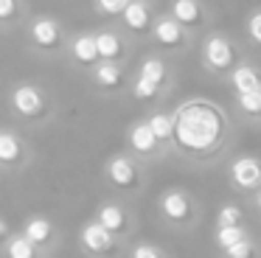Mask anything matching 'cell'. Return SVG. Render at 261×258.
Here are the masks:
<instances>
[{"mask_svg":"<svg viewBox=\"0 0 261 258\" xmlns=\"http://www.w3.org/2000/svg\"><path fill=\"white\" fill-rule=\"evenodd\" d=\"M154 37L166 48H177V45H182V25L174 17H163V20L154 22Z\"/></svg>","mask_w":261,"mask_h":258,"instance_id":"cell-5","label":"cell"},{"mask_svg":"<svg viewBox=\"0 0 261 258\" xmlns=\"http://www.w3.org/2000/svg\"><path fill=\"white\" fill-rule=\"evenodd\" d=\"M96 42H98V54H101V59L113 62L115 56H121V39L115 37L113 31H101V34H96Z\"/></svg>","mask_w":261,"mask_h":258,"instance_id":"cell-15","label":"cell"},{"mask_svg":"<svg viewBox=\"0 0 261 258\" xmlns=\"http://www.w3.org/2000/svg\"><path fill=\"white\" fill-rule=\"evenodd\" d=\"M12 101H14V110H17L20 115H29V118L40 115L42 107H45V101H42V93H40L37 87H31V84H23V87L14 90Z\"/></svg>","mask_w":261,"mask_h":258,"instance_id":"cell-2","label":"cell"},{"mask_svg":"<svg viewBox=\"0 0 261 258\" xmlns=\"http://www.w3.org/2000/svg\"><path fill=\"white\" fill-rule=\"evenodd\" d=\"M233 179H236L239 188H258L261 185V163L253 160V157H239L230 168Z\"/></svg>","mask_w":261,"mask_h":258,"instance_id":"cell-3","label":"cell"},{"mask_svg":"<svg viewBox=\"0 0 261 258\" xmlns=\"http://www.w3.org/2000/svg\"><path fill=\"white\" fill-rule=\"evenodd\" d=\"M258 211H261V194H258Z\"/></svg>","mask_w":261,"mask_h":258,"instance_id":"cell-32","label":"cell"},{"mask_svg":"<svg viewBox=\"0 0 261 258\" xmlns=\"http://www.w3.org/2000/svg\"><path fill=\"white\" fill-rule=\"evenodd\" d=\"M205 59H208V65L214 70H225L233 62V45L225 37H211L205 42Z\"/></svg>","mask_w":261,"mask_h":258,"instance_id":"cell-4","label":"cell"},{"mask_svg":"<svg viewBox=\"0 0 261 258\" xmlns=\"http://www.w3.org/2000/svg\"><path fill=\"white\" fill-rule=\"evenodd\" d=\"M73 56L82 62V65H90V62H96L98 56V42L96 37H90V34H82V37H76L73 42Z\"/></svg>","mask_w":261,"mask_h":258,"instance_id":"cell-13","label":"cell"},{"mask_svg":"<svg viewBox=\"0 0 261 258\" xmlns=\"http://www.w3.org/2000/svg\"><path fill=\"white\" fill-rule=\"evenodd\" d=\"M20 157V143L12 132H3L0 135V160L3 163H14Z\"/></svg>","mask_w":261,"mask_h":258,"instance_id":"cell-19","label":"cell"},{"mask_svg":"<svg viewBox=\"0 0 261 258\" xmlns=\"http://www.w3.org/2000/svg\"><path fill=\"white\" fill-rule=\"evenodd\" d=\"M233 87L239 90V95L242 93H261V82H258V73L253 70V67L242 65L233 70Z\"/></svg>","mask_w":261,"mask_h":258,"instance_id":"cell-10","label":"cell"},{"mask_svg":"<svg viewBox=\"0 0 261 258\" xmlns=\"http://www.w3.org/2000/svg\"><path fill=\"white\" fill-rule=\"evenodd\" d=\"M239 222H242V211L236 205H227L219 211V227H236Z\"/></svg>","mask_w":261,"mask_h":258,"instance_id":"cell-25","label":"cell"},{"mask_svg":"<svg viewBox=\"0 0 261 258\" xmlns=\"http://www.w3.org/2000/svg\"><path fill=\"white\" fill-rule=\"evenodd\" d=\"M98 222H101L110 233H115V230L124 227V211H121L118 205H104L101 211H98Z\"/></svg>","mask_w":261,"mask_h":258,"instance_id":"cell-16","label":"cell"},{"mask_svg":"<svg viewBox=\"0 0 261 258\" xmlns=\"http://www.w3.org/2000/svg\"><path fill=\"white\" fill-rule=\"evenodd\" d=\"M98 6H101L107 14H124V9H126V0H98Z\"/></svg>","mask_w":261,"mask_h":258,"instance_id":"cell-28","label":"cell"},{"mask_svg":"<svg viewBox=\"0 0 261 258\" xmlns=\"http://www.w3.org/2000/svg\"><path fill=\"white\" fill-rule=\"evenodd\" d=\"M132 258H160V255H158V252H154L149 244H141V247H135V252H132Z\"/></svg>","mask_w":261,"mask_h":258,"instance_id":"cell-31","label":"cell"},{"mask_svg":"<svg viewBox=\"0 0 261 258\" xmlns=\"http://www.w3.org/2000/svg\"><path fill=\"white\" fill-rule=\"evenodd\" d=\"M239 107L250 115H261V93H242L239 95Z\"/></svg>","mask_w":261,"mask_h":258,"instance_id":"cell-24","label":"cell"},{"mask_svg":"<svg viewBox=\"0 0 261 258\" xmlns=\"http://www.w3.org/2000/svg\"><path fill=\"white\" fill-rule=\"evenodd\" d=\"M82 241H85V247L90 252H107L110 250V230L104 227L101 222L87 224V227L82 230Z\"/></svg>","mask_w":261,"mask_h":258,"instance_id":"cell-6","label":"cell"},{"mask_svg":"<svg viewBox=\"0 0 261 258\" xmlns=\"http://www.w3.org/2000/svg\"><path fill=\"white\" fill-rule=\"evenodd\" d=\"M141 76H146V79H152V82H163V76H166V67H163V62L160 59H146L143 62V67H141Z\"/></svg>","mask_w":261,"mask_h":258,"instance_id":"cell-23","label":"cell"},{"mask_svg":"<svg viewBox=\"0 0 261 258\" xmlns=\"http://www.w3.org/2000/svg\"><path fill=\"white\" fill-rule=\"evenodd\" d=\"M31 39H34L40 48H57L59 45V28L54 20H37L31 25Z\"/></svg>","mask_w":261,"mask_h":258,"instance_id":"cell-7","label":"cell"},{"mask_svg":"<svg viewBox=\"0 0 261 258\" xmlns=\"http://www.w3.org/2000/svg\"><path fill=\"white\" fill-rule=\"evenodd\" d=\"M163 213L169 219H186L188 216V199H186V194H180V191H171V194H166L163 196Z\"/></svg>","mask_w":261,"mask_h":258,"instance_id":"cell-14","label":"cell"},{"mask_svg":"<svg viewBox=\"0 0 261 258\" xmlns=\"http://www.w3.org/2000/svg\"><path fill=\"white\" fill-rule=\"evenodd\" d=\"M225 118L211 101H188L174 112V138L188 151H211L222 138Z\"/></svg>","mask_w":261,"mask_h":258,"instance_id":"cell-1","label":"cell"},{"mask_svg":"<svg viewBox=\"0 0 261 258\" xmlns=\"http://www.w3.org/2000/svg\"><path fill=\"white\" fill-rule=\"evenodd\" d=\"M171 11H174V20L180 22V25H199L202 22V9H199L197 0H174V6H171Z\"/></svg>","mask_w":261,"mask_h":258,"instance_id":"cell-8","label":"cell"},{"mask_svg":"<svg viewBox=\"0 0 261 258\" xmlns=\"http://www.w3.org/2000/svg\"><path fill=\"white\" fill-rule=\"evenodd\" d=\"M124 22L132 28V31H141V34H143V31L149 28V22H152V20H149V9L141 3V0H132V3H126V9H124Z\"/></svg>","mask_w":261,"mask_h":258,"instance_id":"cell-9","label":"cell"},{"mask_svg":"<svg viewBox=\"0 0 261 258\" xmlns=\"http://www.w3.org/2000/svg\"><path fill=\"white\" fill-rule=\"evenodd\" d=\"M25 236H29L34 244H40V241H45L48 236H51V224H48L45 219H31V222L25 224Z\"/></svg>","mask_w":261,"mask_h":258,"instance_id":"cell-21","label":"cell"},{"mask_svg":"<svg viewBox=\"0 0 261 258\" xmlns=\"http://www.w3.org/2000/svg\"><path fill=\"white\" fill-rule=\"evenodd\" d=\"M216 241H219L222 250H230L233 244H239V241H244V233L242 227H219V233H216Z\"/></svg>","mask_w":261,"mask_h":258,"instance_id":"cell-22","label":"cell"},{"mask_svg":"<svg viewBox=\"0 0 261 258\" xmlns=\"http://www.w3.org/2000/svg\"><path fill=\"white\" fill-rule=\"evenodd\" d=\"M107 174H110V179H113L115 185H121V188H126V185L135 183V166H132L126 157H115V160L110 163Z\"/></svg>","mask_w":261,"mask_h":258,"instance_id":"cell-11","label":"cell"},{"mask_svg":"<svg viewBox=\"0 0 261 258\" xmlns=\"http://www.w3.org/2000/svg\"><path fill=\"white\" fill-rule=\"evenodd\" d=\"M149 126L154 129V135H158L160 140L174 138V118L163 115V112H158V115H152V118H149Z\"/></svg>","mask_w":261,"mask_h":258,"instance_id":"cell-20","label":"cell"},{"mask_svg":"<svg viewBox=\"0 0 261 258\" xmlns=\"http://www.w3.org/2000/svg\"><path fill=\"white\" fill-rule=\"evenodd\" d=\"M158 87H160L158 82H152V79L141 76V79L135 82V95H138V98H152V95L158 93Z\"/></svg>","mask_w":261,"mask_h":258,"instance_id":"cell-26","label":"cell"},{"mask_svg":"<svg viewBox=\"0 0 261 258\" xmlns=\"http://www.w3.org/2000/svg\"><path fill=\"white\" fill-rule=\"evenodd\" d=\"M6 252L9 258H34V241L29 236H17L6 244Z\"/></svg>","mask_w":261,"mask_h":258,"instance_id":"cell-17","label":"cell"},{"mask_svg":"<svg viewBox=\"0 0 261 258\" xmlns=\"http://www.w3.org/2000/svg\"><path fill=\"white\" fill-rule=\"evenodd\" d=\"M96 82L101 87H118L121 84V70L113 65V62H104V65L96 67Z\"/></svg>","mask_w":261,"mask_h":258,"instance_id":"cell-18","label":"cell"},{"mask_svg":"<svg viewBox=\"0 0 261 258\" xmlns=\"http://www.w3.org/2000/svg\"><path fill=\"white\" fill-rule=\"evenodd\" d=\"M227 258H253V247H250V241H239V244H233L230 250H225Z\"/></svg>","mask_w":261,"mask_h":258,"instance_id":"cell-27","label":"cell"},{"mask_svg":"<svg viewBox=\"0 0 261 258\" xmlns=\"http://www.w3.org/2000/svg\"><path fill=\"white\" fill-rule=\"evenodd\" d=\"M250 37H253L255 39V42H258L261 45V11H258V14H253V17H250Z\"/></svg>","mask_w":261,"mask_h":258,"instance_id":"cell-29","label":"cell"},{"mask_svg":"<svg viewBox=\"0 0 261 258\" xmlns=\"http://www.w3.org/2000/svg\"><path fill=\"white\" fill-rule=\"evenodd\" d=\"M129 140H132V146H135V151H152L160 138L154 135V129L149 126V123H135L132 132H129Z\"/></svg>","mask_w":261,"mask_h":258,"instance_id":"cell-12","label":"cell"},{"mask_svg":"<svg viewBox=\"0 0 261 258\" xmlns=\"http://www.w3.org/2000/svg\"><path fill=\"white\" fill-rule=\"evenodd\" d=\"M17 11V0H0V20H9Z\"/></svg>","mask_w":261,"mask_h":258,"instance_id":"cell-30","label":"cell"}]
</instances>
